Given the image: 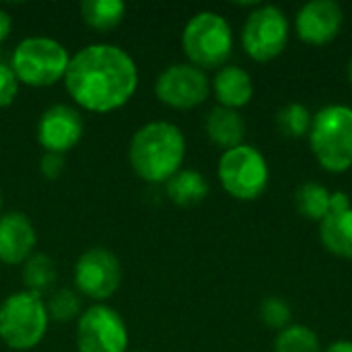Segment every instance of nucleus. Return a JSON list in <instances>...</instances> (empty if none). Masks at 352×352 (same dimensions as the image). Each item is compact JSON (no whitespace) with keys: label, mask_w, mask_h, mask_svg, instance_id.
I'll return each mask as SVG.
<instances>
[{"label":"nucleus","mask_w":352,"mask_h":352,"mask_svg":"<svg viewBox=\"0 0 352 352\" xmlns=\"http://www.w3.org/2000/svg\"><path fill=\"white\" fill-rule=\"evenodd\" d=\"M45 305H47L50 320L60 322V324L78 320V316L82 314V297L74 289H58V291H54L45 299Z\"/></svg>","instance_id":"obj_24"},{"label":"nucleus","mask_w":352,"mask_h":352,"mask_svg":"<svg viewBox=\"0 0 352 352\" xmlns=\"http://www.w3.org/2000/svg\"><path fill=\"white\" fill-rule=\"evenodd\" d=\"M2 206H4V198H2V190H0V214H2Z\"/></svg>","instance_id":"obj_32"},{"label":"nucleus","mask_w":352,"mask_h":352,"mask_svg":"<svg viewBox=\"0 0 352 352\" xmlns=\"http://www.w3.org/2000/svg\"><path fill=\"white\" fill-rule=\"evenodd\" d=\"M330 190L320 182H305L295 192L297 212L309 221L322 223L330 214Z\"/></svg>","instance_id":"obj_20"},{"label":"nucleus","mask_w":352,"mask_h":352,"mask_svg":"<svg viewBox=\"0 0 352 352\" xmlns=\"http://www.w3.org/2000/svg\"><path fill=\"white\" fill-rule=\"evenodd\" d=\"M66 169V163H64V155H58V153H43L41 155V161H39V171L45 179L54 182L58 179Z\"/></svg>","instance_id":"obj_27"},{"label":"nucleus","mask_w":352,"mask_h":352,"mask_svg":"<svg viewBox=\"0 0 352 352\" xmlns=\"http://www.w3.org/2000/svg\"><path fill=\"white\" fill-rule=\"evenodd\" d=\"M217 177L223 190L241 202L258 200L270 184V167L266 157L252 144H239L235 148L223 151Z\"/></svg>","instance_id":"obj_7"},{"label":"nucleus","mask_w":352,"mask_h":352,"mask_svg":"<svg viewBox=\"0 0 352 352\" xmlns=\"http://www.w3.org/2000/svg\"><path fill=\"white\" fill-rule=\"evenodd\" d=\"M37 245V231L31 219L21 210L0 214V264L23 266Z\"/></svg>","instance_id":"obj_14"},{"label":"nucleus","mask_w":352,"mask_h":352,"mask_svg":"<svg viewBox=\"0 0 352 352\" xmlns=\"http://www.w3.org/2000/svg\"><path fill=\"white\" fill-rule=\"evenodd\" d=\"M132 352H144V351H132Z\"/></svg>","instance_id":"obj_33"},{"label":"nucleus","mask_w":352,"mask_h":352,"mask_svg":"<svg viewBox=\"0 0 352 352\" xmlns=\"http://www.w3.org/2000/svg\"><path fill=\"white\" fill-rule=\"evenodd\" d=\"M309 146L318 165L328 173L352 169V107L344 103L324 105L314 113Z\"/></svg>","instance_id":"obj_3"},{"label":"nucleus","mask_w":352,"mask_h":352,"mask_svg":"<svg viewBox=\"0 0 352 352\" xmlns=\"http://www.w3.org/2000/svg\"><path fill=\"white\" fill-rule=\"evenodd\" d=\"M320 241L332 256L352 260V208L330 212L320 223Z\"/></svg>","instance_id":"obj_18"},{"label":"nucleus","mask_w":352,"mask_h":352,"mask_svg":"<svg viewBox=\"0 0 352 352\" xmlns=\"http://www.w3.org/2000/svg\"><path fill=\"white\" fill-rule=\"evenodd\" d=\"M85 136V120L78 107L56 103L43 109L37 120V142L43 153L66 155Z\"/></svg>","instance_id":"obj_12"},{"label":"nucleus","mask_w":352,"mask_h":352,"mask_svg":"<svg viewBox=\"0 0 352 352\" xmlns=\"http://www.w3.org/2000/svg\"><path fill=\"white\" fill-rule=\"evenodd\" d=\"M210 91L214 93L221 107L241 109L254 99V78L252 74L235 64H225L214 72L210 80Z\"/></svg>","instance_id":"obj_15"},{"label":"nucleus","mask_w":352,"mask_h":352,"mask_svg":"<svg viewBox=\"0 0 352 352\" xmlns=\"http://www.w3.org/2000/svg\"><path fill=\"white\" fill-rule=\"evenodd\" d=\"M21 82L8 62H0V109L14 103Z\"/></svg>","instance_id":"obj_26"},{"label":"nucleus","mask_w":352,"mask_h":352,"mask_svg":"<svg viewBox=\"0 0 352 352\" xmlns=\"http://www.w3.org/2000/svg\"><path fill=\"white\" fill-rule=\"evenodd\" d=\"M245 120L237 109L229 107H212L204 118V132L212 144L221 146L223 151L235 148L243 144L245 138Z\"/></svg>","instance_id":"obj_16"},{"label":"nucleus","mask_w":352,"mask_h":352,"mask_svg":"<svg viewBox=\"0 0 352 352\" xmlns=\"http://www.w3.org/2000/svg\"><path fill=\"white\" fill-rule=\"evenodd\" d=\"M122 264L120 258L101 245L89 248L82 252L72 270V280H74V291L80 297L91 299L93 303H105L109 301L120 285H122Z\"/></svg>","instance_id":"obj_10"},{"label":"nucleus","mask_w":352,"mask_h":352,"mask_svg":"<svg viewBox=\"0 0 352 352\" xmlns=\"http://www.w3.org/2000/svg\"><path fill=\"white\" fill-rule=\"evenodd\" d=\"M311 122H314V113L309 111L307 105H303L299 101H291V103L283 105L276 113V126L283 132V136H287V138L309 136Z\"/></svg>","instance_id":"obj_23"},{"label":"nucleus","mask_w":352,"mask_h":352,"mask_svg":"<svg viewBox=\"0 0 352 352\" xmlns=\"http://www.w3.org/2000/svg\"><path fill=\"white\" fill-rule=\"evenodd\" d=\"M291 37V23L283 8L274 4H258L248 14L241 29V47L256 62L278 58Z\"/></svg>","instance_id":"obj_8"},{"label":"nucleus","mask_w":352,"mask_h":352,"mask_svg":"<svg viewBox=\"0 0 352 352\" xmlns=\"http://www.w3.org/2000/svg\"><path fill=\"white\" fill-rule=\"evenodd\" d=\"M128 6L122 0H85L80 4V19L95 31L107 33L120 27Z\"/></svg>","instance_id":"obj_19"},{"label":"nucleus","mask_w":352,"mask_h":352,"mask_svg":"<svg viewBox=\"0 0 352 352\" xmlns=\"http://www.w3.org/2000/svg\"><path fill=\"white\" fill-rule=\"evenodd\" d=\"M70 52L64 43L47 35H31L21 39L10 54V68L25 87L45 89L64 80Z\"/></svg>","instance_id":"obj_6"},{"label":"nucleus","mask_w":352,"mask_h":352,"mask_svg":"<svg viewBox=\"0 0 352 352\" xmlns=\"http://www.w3.org/2000/svg\"><path fill=\"white\" fill-rule=\"evenodd\" d=\"M10 33H12V16L8 10L0 8V43H4Z\"/></svg>","instance_id":"obj_29"},{"label":"nucleus","mask_w":352,"mask_h":352,"mask_svg":"<svg viewBox=\"0 0 352 352\" xmlns=\"http://www.w3.org/2000/svg\"><path fill=\"white\" fill-rule=\"evenodd\" d=\"M56 280H58V268H56V262L47 254L35 252L23 264L25 291H31V293L45 297V293L56 285Z\"/></svg>","instance_id":"obj_21"},{"label":"nucleus","mask_w":352,"mask_h":352,"mask_svg":"<svg viewBox=\"0 0 352 352\" xmlns=\"http://www.w3.org/2000/svg\"><path fill=\"white\" fill-rule=\"evenodd\" d=\"M346 76H349V85H351V89H352V56H351V60H349V68H346Z\"/></svg>","instance_id":"obj_31"},{"label":"nucleus","mask_w":352,"mask_h":352,"mask_svg":"<svg viewBox=\"0 0 352 352\" xmlns=\"http://www.w3.org/2000/svg\"><path fill=\"white\" fill-rule=\"evenodd\" d=\"M291 318H293L291 305L280 297H266L260 305V320L270 330L276 332L285 330L287 326H291Z\"/></svg>","instance_id":"obj_25"},{"label":"nucleus","mask_w":352,"mask_h":352,"mask_svg":"<svg viewBox=\"0 0 352 352\" xmlns=\"http://www.w3.org/2000/svg\"><path fill=\"white\" fill-rule=\"evenodd\" d=\"M235 45L231 23L217 10H200L188 19L182 31V50L200 70H219L231 58Z\"/></svg>","instance_id":"obj_4"},{"label":"nucleus","mask_w":352,"mask_h":352,"mask_svg":"<svg viewBox=\"0 0 352 352\" xmlns=\"http://www.w3.org/2000/svg\"><path fill=\"white\" fill-rule=\"evenodd\" d=\"M188 153L186 134L173 122L153 120L142 124L130 138L128 163L134 175L151 186H165L184 169Z\"/></svg>","instance_id":"obj_2"},{"label":"nucleus","mask_w":352,"mask_h":352,"mask_svg":"<svg viewBox=\"0 0 352 352\" xmlns=\"http://www.w3.org/2000/svg\"><path fill=\"white\" fill-rule=\"evenodd\" d=\"M50 328L45 297L14 291L0 303V340L10 351L27 352L39 346Z\"/></svg>","instance_id":"obj_5"},{"label":"nucleus","mask_w":352,"mask_h":352,"mask_svg":"<svg viewBox=\"0 0 352 352\" xmlns=\"http://www.w3.org/2000/svg\"><path fill=\"white\" fill-rule=\"evenodd\" d=\"M208 192H210L208 179L196 169H179L165 184L167 198L175 206H182V208H190V206H196V204L204 202Z\"/></svg>","instance_id":"obj_17"},{"label":"nucleus","mask_w":352,"mask_h":352,"mask_svg":"<svg viewBox=\"0 0 352 352\" xmlns=\"http://www.w3.org/2000/svg\"><path fill=\"white\" fill-rule=\"evenodd\" d=\"M324 352H352V340H336L330 346H326Z\"/></svg>","instance_id":"obj_30"},{"label":"nucleus","mask_w":352,"mask_h":352,"mask_svg":"<svg viewBox=\"0 0 352 352\" xmlns=\"http://www.w3.org/2000/svg\"><path fill=\"white\" fill-rule=\"evenodd\" d=\"M344 10L334 0L305 2L295 14V33L309 45H326L340 35Z\"/></svg>","instance_id":"obj_13"},{"label":"nucleus","mask_w":352,"mask_h":352,"mask_svg":"<svg viewBox=\"0 0 352 352\" xmlns=\"http://www.w3.org/2000/svg\"><path fill=\"white\" fill-rule=\"evenodd\" d=\"M74 340L78 352H128L130 332L118 309L93 303L78 316Z\"/></svg>","instance_id":"obj_9"},{"label":"nucleus","mask_w":352,"mask_h":352,"mask_svg":"<svg viewBox=\"0 0 352 352\" xmlns=\"http://www.w3.org/2000/svg\"><path fill=\"white\" fill-rule=\"evenodd\" d=\"M155 95L163 105L188 111L208 99L210 78L190 62H175L163 68L155 78Z\"/></svg>","instance_id":"obj_11"},{"label":"nucleus","mask_w":352,"mask_h":352,"mask_svg":"<svg viewBox=\"0 0 352 352\" xmlns=\"http://www.w3.org/2000/svg\"><path fill=\"white\" fill-rule=\"evenodd\" d=\"M140 72L136 60L116 43L95 41L70 56L64 87L74 107L91 113L122 109L136 95Z\"/></svg>","instance_id":"obj_1"},{"label":"nucleus","mask_w":352,"mask_h":352,"mask_svg":"<svg viewBox=\"0 0 352 352\" xmlns=\"http://www.w3.org/2000/svg\"><path fill=\"white\" fill-rule=\"evenodd\" d=\"M349 208H352V202L346 192L338 190V192L330 194V212H344Z\"/></svg>","instance_id":"obj_28"},{"label":"nucleus","mask_w":352,"mask_h":352,"mask_svg":"<svg viewBox=\"0 0 352 352\" xmlns=\"http://www.w3.org/2000/svg\"><path fill=\"white\" fill-rule=\"evenodd\" d=\"M274 352H324L320 336L303 324H291L276 334Z\"/></svg>","instance_id":"obj_22"}]
</instances>
